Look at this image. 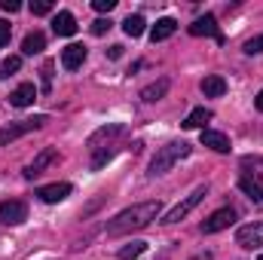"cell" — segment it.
Returning a JSON list of instances; mask_svg holds the SVG:
<instances>
[{"mask_svg": "<svg viewBox=\"0 0 263 260\" xmlns=\"http://www.w3.org/2000/svg\"><path fill=\"white\" fill-rule=\"evenodd\" d=\"M162 211V202L159 199H150V202H138L126 211H120L110 224H107V236L117 239V236H129L135 230H144L147 224H153Z\"/></svg>", "mask_w": 263, "mask_h": 260, "instance_id": "cell-1", "label": "cell"}, {"mask_svg": "<svg viewBox=\"0 0 263 260\" xmlns=\"http://www.w3.org/2000/svg\"><path fill=\"white\" fill-rule=\"evenodd\" d=\"M190 156V144L187 141H168L165 147H159L156 150V156L150 159V178H156V175H165V172H172L181 159H187Z\"/></svg>", "mask_w": 263, "mask_h": 260, "instance_id": "cell-2", "label": "cell"}, {"mask_svg": "<svg viewBox=\"0 0 263 260\" xmlns=\"http://www.w3.org/2000/svg\"><path fill=\"white\" fill-rule=\"evenodd\" d=\"M205 196H208V184H199L196 190H193L190 196H184V199H181L175 208H168V211L162 214V220H159V224H165V227H168V224H178V220H184V217H187V214L196 208Z\"/></svg>", "mask_w": 263, "mask_h": 260, "instance_id": "cell-3", "label": "cell"}, {"mask_svg": "<svg viewBox=\"0 0 263 260\" xmlns=\"http://www.w3.org/2000/svg\"><path fill=\"white\" fill-rule=\"evenodd\" d=\"M46 123H49V117H34V120H18V123L3 126V129H0V147L9 144V141H15V138H22V135H28V132L43 129Z\"/></svg>", "mask_w": 263, "mask_h": 260, "instance_id": "cell-4", "label": "cell"}, {"mask_svg": "<svg viewBox=\"0 0 263 260\" xmlns=\"http://www.w3.org/2000/svg\"><path fill=\"white\" fill-rule=\"evenodd\" d=\"M233 224H236V208H230V205H227V208H217L214 214H208V217L202 220V227H199V230H202L205 236H211V233L230 230Z\"/></svg>", "mask_w": 263, "mask_h": 260, "instance_id": "cell-5", "label": "cell"}, {"mask_svg": "<svg viewBox=\"0 0 263 260\" xmlns=\"http://www.w3.org/2000/svg\"><path fill=\"white\" fill-rule=\"evenodd\" d=\"M25 220H28V202H22V199L0 202V224L3 227H18Z\"/></svg>", "mask_w": 263, "mask_h": 260, "instance_id": "cell-6", "label": "cell"}, {"mask_svg": "<svg viewBox=\"0 0 263 260\" xmlns=\"http://www.w3.org/2000/svg\"><path fill=\"white\" fill-rule=\"evenodd\" d=\"M52 162H59V150H55V147H43V150H40V153L25 165V172H22V175H25L28 181H34V178H37V175H43Z\"/></svg>", "mask_w": 263, "mask_h": 260, "instance_id": "cell-7", "label": "cell"}, {"mask_svg": "<svg viewBox=\"0 0 263 260\" xmlns=\"http://www.w3.org/2000/svg\"><path fill=\"white\" fill-rule=\"evenodd\" d=\"M190 34H193V37H211V40H217V43H223V40H227V37H223V31L217 28V18H214L211 12L199 15L196 22L190 25Z\"/></svg>", "mask_w": 263, "mask_h": 260, "instance_id": "cell-8", "label": "cell"}, {"mask_svg": "<svg viewBox=\"0 0 263 260\" xmlns=\"http://www.w3.org/2000/svg\"><path fill=\"white\" fill-rule=\"evenodd\" d=\"M236 245H242V248H263V220H254V224L239 227Z\"/></svg>", "mask_w": 263, "mask_h": 260, "instance_id": "cell-9", "label": "cell"}, {"mask_svg": "<svg viewBox=\"0 0 263 260\" xmlns=\"http://www.w3.org/2000/svg\"><path fill=\"white\" fill-rule=\"evenodd\" d=\"M70 193H73V187L62 181V184H46V187H40V190H37V199L46 202V205H55V202H65Z\"/></svg>", "mask_w": 263, "mask_h": 260, "instance_id": "cell-10", "label": "cell"}, {"mask_svg": "<svg viewBox=\"0 0 263 260\" xmlns=\"http://www.w3.org/2000/svg\"><path fill=\"white\" fill-rule=\"evenodd\" d=\"M239 190L245 196H251L254 202H263V175L257 172H245L242 178H239Z\"/></svg>", "mask_w": 263, "mask_h": 260, "instance_id": "cell-11", "label": "cell"}, {"mask_svg": "<svg viewBox=\"0 0 263 260\" xmlns=\"http://www.w3.org/2000/svg\"><path fill=\"white\" fill-rule=\"evenodd\" d=\"M34 101H37V86L34 83H22V86H15L9 92V104L12 107H31Z\"/></svg>", "mask_w": 263, "mask_h": 260, "instance_id": "cell-12", "label": "cell"}, {"mask_svg": "<svg viewBox=\"0 0 263 260\" xmlns=\"http://www.w3.org/2000/svg\"><path fill=\"white\" fill-rule=\"evenodd\" d=\"M199 141H202V147H211L214 153H230V138H227L223 132L202 129V135H199Z\"/></svg>", "mask_w": 263, "mask_h": 260, "instance_id": "cell-13", "label": "cell"}, {"mask_svg": "<svg viewBox=\"0 0 263 260\" xmlns=\"http://www.w3.org/2000/svg\"><path fill=\"white\" fill-rule=\"evenodd\" d=\"M83 62H86V46H83V43H70V46L62 49V65H65L67 70H80Z\"/></svg>", "mask_w": 263, "mask_h": 260, "instance_id": "cell-14", "label": "cell"}, {"mask_svg": "<svg viewBox=\"0 0 263 260\" xmlns=\"http://www.w3.org/2000/svg\"><path fill=\"white\" fill-rule=\"evenodd\" d=\"M52 31L59 34V37H73L77 34V18H73V12H55V18H52Z\"/></svg>", "mask_w": 263, "mask_h": 260, "instance_id": "cell-15", "label": "cell"}, {"mask_svg": "<svg viewBox=\"0 0 263 260\" xmlns=\"http://www.w3.org/2000/svg\"><path fill=\"white\" fill-rule=\"evenodd\" d=\"M123 135H126V126H120V123H114V126H101V129L89 138V150L101 147V141H107V144H110L114 138H123Z\"/></svg>", "mask_w": 263, "mask_h": 260, "instance_id": "cell-16", "label": "cell"}, {"mask_svg": "<svg viewBox=\"0 0 263 260\" xmlns=\"http://www.w3.org/2000/svg\"><path fill=\"white\" fill-rule=\"evenodd\" d=\"M46 49V34L43 31H28L22 40V55H40Z\"/></svg>", "mask_w": 263, "mask_h": 260, "instance_id": "cell-17", "label": "cell"}, {"mask_svg": "<svg viewBox=\"0 0 263 260\" xmlns=\"http://www.w3.org/2000/svg\"><path fill=\"white\" fill-rule=\"evenodd\" d=\"M175 31H178V22H175L172 15H165V18H159V22L150 28V40H153V43H162V40H168Z\"/></svg>", "mask_w": 263, "mask_h": 260, "instance_id": "cell-18", "label": "cell"}, {"mask_svg": "<svg viewBox=\"0 0 263 260\" xmlns=\"http://www.w3.org/2000/svg\"><path fill=\"white\" fill-rule=\"evenodd\" d=\"M168 86H172V80H168V77H162V80H156V83H150V86H144V89H141V101H147V104H153V101H159V98H165V92H168Z\"/></svg>", "mask_w": 263, "mask_h": 260, "instance_id": "cell-19", "label": "cell"}, {"mask_svg": "<svg viewBox=\"0 0 263 260\" xmlns=\"http://www.w3.org/2000/svg\"><path fill=\"white\" fill-rule=\"evenodd\" d=\"M202 92H205V98H220V95H227V80L220 73H208L202 80Z\"/></svg>", "mask_w": 263, "mask_h": 260, "instance_id": "cell-20", "label": "cell"}, {"mask_svg": "<svg viewBox=\"0 0 263 260\" xmlns=\"http://www.w3.org/2000/svg\"><path fill=\"white\" fill-rule=\"evenodd\" d=\"M211 117H214V114H211L208 107H196V110L187 114V120H184L181 126H184V129H205V123H208Z\"/></svg>", "mask_w": 263, "mask_h": 260, "instance_id": "cell-21", "label": "cell"}, {"mask_svg": "<svg viewBox=\"0 0 263 260\" xmlns=\"http://www.w3.org/2000/svg\"><path fill=\"white\" fill-rule=\"evenodd\" d=\"M144 15H129L126 22H123V31H126V37H141L144 34Z\"/></svg>", "mask_w": 263, "mask_h": 260, "instance_id": "cell-22", "label": "cell"}, {"mask_svg": "<svg viewBox=\"0 0 263 260\" xmlns=\"http://www.w3.org/2000/svg\"><path fill=\"white\" fill-rule=\"evenodd\" d=\"M144 251H147V242H141V239L138 242H129L126 248H120V260H135V257H141Z\"/></svg>", "mask_w": 263, "mask_h": 260, "instance_id": "cell-23", "label": "cell"}, {"mask_svg": "<svg viewBox=\"0 0 263 260\" xmlns=\"http://www.w3.org/2000/svg\"><path fill=\"white\" fill-rule=\"evenodd\" d=\"M18 67H22V55H9V59H3V62H0V80H9Z\"/></svg>", "mask_w": 263, "mask_h": 260, "instance_id": "cell-24", "label": "cell"}, {"mask_svg": "<svg viewBox=\"0 0 263 260\" xmlns=\"http://www.w3.org/2000/svg\"><path fill=\"white\" fill-rule=\"evenodd\" d=\"M245 55H260L263 52V34H257V37H251V40H245Z\"/></svg>", "mask_w": 263, "mask_h": 260, "instance_id": "cell-25", "label": "cell"}, {"mask_svg": "<svg viewBox=\"0 0 263 260\" xmlns=\"http://www.w3.org/2000/svg\"><path fill=\"white\" fill-rule=\"evenodd\" d=\"M31 12L34 15H49L52 12V0H34L31 3Z\"/></svg>", "mask_w": 263, "mask_h": 260, "instance_id": "cell-26", "label": "cell"}, {"mask_svg": "<svg viewBox=\"0 0 263 260\" xmlns=\"http://www.w3.org/2000/svg\"><path fill=\"white\" fill-rule=\"evenodd\" d=\"M110 25H114L110 18H95V22H92V34H95V37H101V34H107V31H110Z\"/></svg>", "mask_w": 263, "mask_h": 260, "instance_id": "cell-27", "label": "cell"}, {"mask_svg": "<svg viewBox=\"0 0 263 260\" xmlns=\"http://www.w3.org/2000/svg\"><path fill=\"white\" fill-rule=\"evenodd\" d=\"M117 6V0H92V9L95 12H110Z\"/></svg>", "mask_w": 263, "mask_h": 260, "instance_id": "cell-28", "label": "cell"}, {"mask_svg": "<svg viewBox=\"0 0 263 260\" xmlns=\"http://www.w3.org/2000/svg\"><path fill=\"white\" fill-rule=\"evenodd\" d=\"M9 37H12V25L0 18V46H6V43H9Z\"/></svg>", "mask_w": 263, "mask_h": 260, "instance_id": "cell-29", "label": "cell"}, {"mask_svg": "<svg viewBox=\"0 0 263 260\" xmlns=\"http://www.w3.org/2000/svg\"><path fill=\"white\" fill-rule=\"evenodd\" d=\"M43 89H46V92L52 89V62L43 65Z\"/></svg>", "mask_w": 263, "mask_h": 260, "instance_id": "cell-30", "label": "cell"}, {"mask_svg": "<svg viewBox=\"0 0 263 260\" xmlns=\"http://www.w3.org/2000/svg\"><path fill=\"white\" fill-rule=\"evenodd\" d=\"M0 9H3V12H18L22 3H18V0H0Z\"/></svg>", "mask_w": 263, "mask_h": 260, "instance_id": "cell-31", "label": "cell"}, {"mask_svg": "<svg viewBox=\"0 0 263 260\" xmlns=\"http://www.w3.org/2000/svg\"><path fill=\"white\" fill-rule=\"evenodd\" d=\"M107 55H110V59H120V55H123V46H110Z\"/></svg>", "mask_w": 263, "mask_h": 260, "instance_id": "cell-32", "label": "cell"}, {"mask_svg": "<svg viewBox=\"0 0 263 260\" xmlns=\"http://www.w3.org/2000/svg\"><path fill=\"white\" fill-rule=\"evenodd\" d=\"M254 107H257V110H260V114H263V89H260V92H257V98H254Z\"/></svg>", "mask_w": 263, "mask_h": 260, "instance_id": "cell-33", "label": "cell"}]
</instances>
